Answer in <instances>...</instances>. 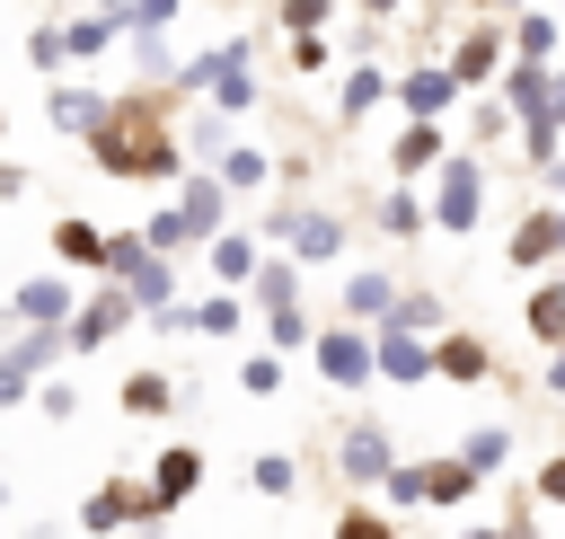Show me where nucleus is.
<instances>
[{
  "mask_svg": "<svg viewBox=\"0 0 565 539\" xmlns=\"http://www.w3.org/2000/svg\"><path fill=\"white\" fill-rule=\"evenodd\" d=\"M141 521H150V504H141L132 477H106V486L79 495V539H115V530H141Z\"/></svg>",
  "mask_w": 565,
  "mask_h": 539,
  "instance_id": "20e7f679",
  "label": "nucleus"
},
{
  "mask_svg": "<svg viewBox=\"0 0 565 539\" xmlns=\"http://www.w3.org/2000/svg\"><path fill=\"white\" fill-rule=\"evenodd\" d=\"M44 9H53V18H62V9H71V0H44Z\"/></svg>",
  "mask_w": 565,
  "mask_h": 539,
  "instance_id": "5701e85b",
  "label": "nucleus"
},
{
  "mask_svg": "<svg viewBox=\"0 0 565 539\" xmlns=\"http://www.w3.org/2000/svg\"><path fill=\"white\" fill-rule=\"evenodd\" d=\"M168 230H177V256H185L194 239H221V230H230V186L203 177V168H185V177H177V203H168Z\"/></svg>",
  "mask_w": 565,
  "mask_h": 539,
  "instance_id": "7ed1b4c3",
  "label": "nucleus"
},
{
  "mask_svg": "<svg viewBox=\"0 0 565 539\" xmlns=\"http://www.w3.org/2000/svg\"><path fill=\"white\" fill-rule=\"evenodd\" d=\"M44 247H53V265H62V274H97L106 230H97V221H79V212H62V221L44 230Z\"/></svg>",
  "mask_w": 565,
  "mask_h": 539,
  "instance_id": "6e6552de",
  "label": "nucleus"
},
{
  "mask_svg": "<svg viewBox=\"0 0 565 539\" xmlns=\"http://www.w3.org/2000/svg\"><path fill=\"white\" fill-rule=\"evenodd\" d=\"M9 504H18V486H9V477H0V512H9Z\"/></svg>",
  "mask_w": 565,
  "mask_h": 539,
  "instance_id": "4be33fe9",
  "label": "nucleus"
},
{
  "mask_svg": "<svg viewBox=\"0 0 565 539\" xmlns=\"http://www.w3.org/2000/svg\"><path fill=\"white\" fill-rule=\"evenodd\" d=\"M97 115H106V88H88V80H71V71H62V80H53V97H44V124L88 141V133H97Z\"/></svg>",
  "mask_w": 565,
  "mask_h": 539,
  "instance_id": "0eeeda50",
  "label": "nucleus"
},
{
  "mask_svg": "<svg viewBox=\"0 0 565 539\" xmlns=\"http://www.w3.org/2000/svg\"><path fill=\"white\" fill-rule=\"evenodd\" d=\"M185 327H194V336H238V300H230V292H212V300H185Z\"/></svg>",
  "mask_w": 565,
  "mask_h": 539,
  "instance_id": "ddd939ff",
  "label": "nucleus"
},
{
  "mask_svg": "<svg viewBox=\"0 0 565 539\" xmlns=\"http://www.w3.org/2000/svg\"><path fill=\"white\" fill-rule=\"evenodd\" d=\"M344 539H380V530H371V521H344Z\"/></svg>",
  "mask_w": 565,
  "mask_h": 539,
  "instance_id": "412c9836",
  "label": "nucleus"
},
{
  "mask_svg": "<svg viewBox=\"0 0 565 539\" xmlns=\"http://www.w3.org/2000/svg\"><path fill=\"white\" fill-rule=\"evenodd\" d=\"M26 406H35V424H71V415H79V389H71L62 371H44V380L26 389Z\"/></svg>",
  "mask_w": 565,
  "mask_h": 539,
  "instance_id": "f8f14e48",
  "label": "nucleus"
},
{
  "mask_svg": "<svg viewBox=\"0 0 565 539\" xmlns=\"http://www.w3.org/2000/svg\"><path fill=\"white\" fill-rule=\"evenodd\" d=\"M194 486H203V451H185V442H177V451H159V459H150V486H141L150 521H159V512H177Z\"/></svg>",
  "mask_w": 565,
  "mask_h": 539,
  "instance_id": "423d86ee",
  "label": "nucleus"
},
{
  "mask_svg": "<svg viewBox=\"0 0 565 539\" xmlns=\"http://www.w3.org/2000/svg\"><path fill=\"white\" fill-rule=\"evenodd\" d=\"M26 71H35V80H62V71H71V62H62V18H53V9L26 27Z\"/></svg>",
  "mask_w": 565,
  "mask_h": 539,
  "instance_id": "9b49d317",
  "label": "nucleus"
},
{
  "mask_svg": "<svg viewBox=\"0 0 565 539\" xmlns=\"http://www.w3.org/2000/svg\"><path fill=\"white\" fill-rule=\"evenodd\" d=\"M115 398H124V415H141V424H150V415H168V406H177V380H168V371H132Z\"/></svg>",
  "mask_w": 565,
  "mask_h": 539,
  "instance_id": "9d476101",
  "label": "nucleus"
},
{
  "mask_svg": "<svg viewBox=\"0 0 565 539\" xmlns=\"http://www.w3.org/2000/svg\"><path fill=\"white\" fill-rule=\"evenodd\" d=\"M71 309H79V283H71V274H26L0 318H9V327H62Z\"/></svg>",
  "mask_w": 565,
  "mask_h": 539,
  "instance_id": "39448f33",
  "label": "nucleus"
},
{
  "mask_svg": "<svg viewBox=\"0 0 565 539\" xmlns=\"http://www.w3.org/2000/svg\"><path fill=\"white\" fill-rule=\"evenodd\" d=\"M221 186H265V159L256 150H221Z\"/></svg>",
  "mask_w": 565,
  "mask_h": 539,
  "instance_id": "f3484780",
  "label": "nucleus"
},
{
  "mask_svg": "<svg viewBox=\"0 0 565 539\" xmlns=\"http://www.w3.org/2000/svg\"><path fill=\"white\" fill-rule=\"evenodd\" d=\"M318 9H327V0H291V18H300V27H309V18H318Z\"/></svg>",
  "mask_w": 565,
  "mask_h": 539,
  "instance_id": "aec40b11",
  "label": "nucleus"
},
{
  "mask_svg": "<svg viewBox=\"0 0 565 539\" xmlns=\"http://www.w3.org/2000/svg\"><path fill=\"white\" fill-rule=\"evenodd\" d=\"M212 274H221V283H247V274H256V247H247L238 230H221V239H212Z\"/></svg>",
  "mask_w": 565,
  "mask_h": 539,
  "instance_id": "4468645a",
  "label": "nucleus"
},
{
  "mask_svg": "<svg viewBox=\"0 0 565 539\" xmlns=\"http://www.w3.org/2000/svg\"><path fill=\"white\" fill-rule=\"evenodd\" d=\"M141 309L124 300V283H88L79 292V309L62 318V362H79V353H106V336H124Z\"/></svg>",
  "mask_w": 565,
  "mask_h": 539,
  "instance_id": "f03ea898",
  "label": "nucleus"
},
{
  "mask_svg": "<svg viewBox=\"0 0 565 539\" xmlns=\"http://www.w3.org/2000/svg\"><path fill=\"white\" fill-rule=\"evenodd\" d=\"M0 133H9V106H0Z\"/></svg>",
  "mask_w": 565,
  "mask_h": 539,
  "instance_id": "b1692460",
  "label": "nucleus"
},
{
  "mask_svg": "<svg viewBox=\"0 0 565 539\" xmlns=\"http://www.w3.org/2000/svg\"><path fill=\"white\" fill-rule=\"evenodd\" d=\"M26 186H35V168H18V159H0V203H18Z\"/></svg>",
  "mask_w": 565,
  "mask_h": 539,
  "instance_id": "6ab92c4d",
  "label": "nucleus"
},
{
  "mask_svg": "<svg viewBox=\"0 0 565 539\" xmlns=\"http://www.w3.org/2000/svg\"><path fill=\"white\" fill-rule=\"evenodd\" d=\"M106 177H124V186H168V177H185V150H177V124H168V97L159 88H132V97H106V115H97V133L79 141Z\"/></svg>",
  "mask_w": 565,
  "mask_h": 539,
  "instance_id": "f257e3e1",
  "label": "nucleus"
},
{
  "mask_svg": "<svg viewBox=\"0 0 565 539\" xmlns=\"http://www.w3.org/2000/svg\"><path fill=\"white\" fill-rule=\"evenodd\" d=\"M318 362H327V380H362V345H353V336H327Z\"/></svg>",
  "mask_w": 565,
  "mask_h": 539,
  "instance_id": "dca6fc26",
  "label": "nucleus"
},
{
  "mask_svg": "<svg viewBox=\"0 0 565 539\" xmlns=\"http://www.w3.org/2000/svg\"><path fill=\"white\" fill-rule=\"evenodd\" d=\"M177 150H185V159H221V150H230V133H221V115H194Z\"/></svg>",
  "mask_w": 565,
  "mask_h": 539,
  "instance_id": "2eb2a0df",
  "label": "nucleus"
},
{
  "mask_svg": "<svg viewBox=\"0 0 565 539\" xmlns=\"http://www.w3.org/2000/svg\"><path fill=\"white\" fill-rule=\"evenodd\" d=\"M124 300H132L141 318H159V309L177 300V256H150L141 274H124Z\"/></svg>",
  "mask_w": 565,
  "mask_h": 539,
  "instance_id": "1a4fd4ad",
  "label": "nucleus"
},
{
  "mask_svg": "<svg viewBox=\"0 0 565 539\" xmlns=\"http://www.w3.org/2000/svg\"><path fill=\"white\" fill-rule=\"evenodd\" d=\"M247 477H256V495H291V459H256Z\"/></svg>",
  "mask_w": 565,
  "mask_h": 539,
  "instance_id": "a211bd4d",
  "label": "nucleus"
}]
</instances>
